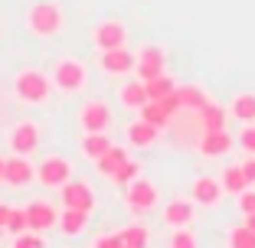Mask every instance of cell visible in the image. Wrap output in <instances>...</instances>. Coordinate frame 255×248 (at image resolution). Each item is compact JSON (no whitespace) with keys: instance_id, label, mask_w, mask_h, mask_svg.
I'll use <instances>...</instances> for the list:
<instances>
[{"instance_id":"obj_41","label":"cell","mask_w":255,"mask_h":248,"mask_svg":"<svg viewBox=\"0 0 255 248\" xmlns=\"http://www.w3.org/2000/svg\"><path fill=\"white\" fill-rule=\"evenodd\" d=\"M121 248H128V245H121Z\"/></svg>"},{"instance_id":"obj_2","label":"cell","mask_w":255,"mask_h":248,"mask_svg":"<svg viewBox=\"0 0 255 248\" xmlns=\"http://www.w3.org/2000/svg\"><path fill=\"white\" fill-rule=\"evenodd\" d=\"M49 79H53V88H59L62 95H79L89 88V66L79 56H59Z\"/></svg>"},{"instance_id":"obj_12","label":"cell","mask_w":255,"mask_h":248,"mask_svg":"<svg viewBox=\"0 0 255 248\" xmlns=\"http://www.w3.org/2000/svg\"><path fill=\"white\" fill-rule=\"evenodd\" d=\"M233 151V134L229 131H200L196 137V154L203 157H226V154Z\"/></svg>"},{"instance_id":"obj_8","label":"cell","mask_w":255,"mask_h":248,"mask_svg":"<svg viewBox=\"0 0 255 248\" xmlns=\"http://www.w3.org/2000/svg\"><path fill=\"white\" fill-rule=\"evenodd\" d=\"M92 43H95L98 53H105V49H118V46H128V26L121 20H102L95 23V30H92Z\"/></svg>"},{"instance_id":"obj_16","label":"cell","mask_w":255,"mask_h":248,"mask_svg":"<svg viewBox=\"0 0 255 248\" xmlns=\"http://www.w3.org/2000/svg\"><path fill=\"white\" fill-rule=\"evenodd\" d=\"M26 219H30V232H49V229L59 226V212L46 199H33L26 206Z\"/></svg>"},{"instance_id":"obj_7","label":"cell","mask_w":255,"mask_h":248,"mask_svg":"<svg viewBox=\"0 0 255 248\" xmlns=\"http://www.w3.org/2000/svg\"><path fill=\"white\" fill-rule=\"evenodd\" d=\"M112 105L102 101V98H89L82 108H79V128L82 131H108L112 128Z\"/></svg>"},{"instance_id":"obj_25","label":"cell","mask_w":255,"mask_h":248,"mask_svg":"<svg viewBox=\"0 0 255 248\" xmlns=\"http://www.w3.org/2000/svg\"><path fill=\"white\" fill-rule=\"evenodd\" d=\"M229 114H233L236 121H242V124H252L255 121V95H249V91L236 95L233 105H229Z\"/></svg>"},{"instance_id":"obj_26","label":"cell","mask_w":255,"mask_h":248,"mask_svg":"<svg viewBox=\"0 0 255 248\" xmlns=\"http://www.w3.org/2000/svg\"><path fill=\"white\" fill-rule=\"evenodd\" d=\"M121 160H128V147H115V144H112V147H108V151L95 160V170H98V173H105L108 180H112V173L118 170Z\"/></svg>"},{"instance_id":"obj_1","label":"cell","mask_w":255,"mask_h":248,"mask_svg":"<svg viewBox=\"0 0 255 248\" xmlns=\"http://www.w3.org/2000/svg\"><path fill=\"white\" fill-rule=\"evenodd\" d=\"M26 30L36 39H56L66 30V13L56 0H36L30 10H26Z\"/></svg>"},{"instance_id":"obj_24","label":"cell","mask_w":255,"mask_h":248,"mask_svg":"<svg viewBox=\"0 0 255 248\" xmlns=\"http://www.w3.org/2000/svg\"><path fill=\"white\" fill-rule=\"evenodd\" d=\"M219 183H223L226 193H233V196H239V193H246V189H249V180H246V173H242L239 164H236V166H223Z\"/></svg>"},{"instance_id":"obj_39","label":"cell","mask_w":255,"mask_h":248,"mask_svg":"<svg viewBox=\"0 0 255 248\" xmlns=\"http://www.w3.org/2000/svg\"><path fill=\"white\" fill-rule=\"evenodd\" d=\"M246 226H249V229L255 232V212H252V216H246Z\"/></svg>"},{"instance_id":"obj_38","label":"cell","mask_w":255,"mask_h":248,"mask_svg":"<svg viewBox=\"0 0 255 248\" xmlns=\"http://www.w3.org/2000/svg\"><path fill=\"white\" fill-rule=\"evenodd\" d=\"M10 209H13V206H7V203H0V229H7V219H10Z\"/></svg>"},{"instance_id":"obj_29","label":"cell","mask_w":255,"mask_h":248,"mask_svg":"<svg viewBox=\"0 0 255 248\" xmlns=\"http://www.w3.org/2000/svg\"><path fill=\"white\" fill-rule=\"evenodd\" d=\"M118 235H121V245L128 248H147V239H150L144 226H125Z\"/></svg>"},{"instance_id":"obj_22","label":"cell","mask_w":255,"mask_h":248,"mask_svg":"<svg viewBox=\"0 0 255 248\" xmlns=\"http://www.w3.org/2000/svg\"><path fill=\"white\" fill-rule=\"evenodd\" d=\"M112 147V141H108V131H85L82 137V154L89 160H98L102 154Z\"/></svg>"},{"instance_id":"obj_30","label":"cell","mask_w":255,"mask_h":248,"mask_svg":"<svg viewBox=\"0 0 255 248\" xmlns=\"http://www.w3.org/2000/svg\"><path fill=\"white\" fill-rule=\"evenodd\" d=\"M137 176H141V164H137V160H131V157H128V160H121V164H118V170L112 173V180L118 183V186H128V183H131V180H137Z\"/></svg>"},{"instance_id":"obj_10","label":"cell","mask_w":255,"mask_h":248,"mask_svg":"<svg viewBox=\"0 0 255 248\" xmlns=\"http://www.w3.org/2000/svg\"><path fill=\"white\" fill-rule=\"evenodd\" d=\"M134 66H137V53H131L128 46L98 53V69H102L105 76H131Z\"/></svg>"},{"instance_id":"obj_40","label":"cell","mask_w":255,"mask_h":248,"mask_svg":"<svg viewBox=\"0 0 255 248\" xmlns=\"http://www.w3.org/2000/svg\"><path fill=\"white\" fill-rule=\"evenodd\" d=\"M0 183H3V157H0Z\"/></svg>"},{"instance_id":"obj_18","label":"cell","mask_w":255,"mask_h":248,"mask_svg":"<svg viewBox=\"0 0 255 248\" xmlns=\"http://www.w3.org/2000/svg\"><path fill=\"white\" fill-rule=\"evenodd\" d=\"M196 121H200V128H203V131H223V128H226V121H229V111H226V108H219L216 101H210V98H206V105L196 111Z\"/></svg>"},{"instance_id":"obj_36","label":"cell","mask_w":255,"mask_h":248,"mask_svg":"<svg viewBox=\"0 0 255 248\" xmlns=\"http://www.w3.org/2000/svg\"><path fill=\"white\" fill-rule=\"evenodd\" d=\"M239 209H242V216H252L255 212V193H239Z\"/></svg>"},{"instance_id":"obj_31","label":"cell","mask_w":255,"mask_h":248,"mask_svg":"<svg viewBox=\"0 0 255 248\" xmlns=\"http://www.w3.org/2000/svg\"><path fill=\"white\" fill-rule=\"evenodd\" d=\"M167 248H200V239H196L193 229H170V242H167Z\"/></svg>"},{"instance_id":"obj_33","label":"cell","mask_w":255,"mask_h":248,"mask_svg":"<svg viewBox=\"0 0 255 248\" xmlns=\"http://www.w3.org/2000/svg\"><path fill=\"white\" fill-rule=\"evenodd\" d=\"M10 248H46V239H43V232H20V235H13V245Z\"/></svg>"},{"instance_id":"obj_17","label":"cell","mask_w":255,"mask_h":248,"mask_svg":"<svg viewBox=\"0 0 255 248\" xmlns=\"http://www.w3.org/2000/svg\"><path fill=\"white\" fill-rule=\"evenodd\" d=\"M125 137H128V147H137V151H144V147H150L154 141H160V128L137 118V121H131V124H128Z\"/></svg>"},{"instance_id":"obj_34","label":"cell","mask_w":255,"mask_h":248,"mask_svg":"<svg viewBox=\"0 0 255 248\" xmlns=\"http://www.w3.org/2000/svg\"><path fill=\"white\" fill-rule=\"evenodd\" d=\"M236 141H239V147L246 154H255V121L252 124H246V128L239 131V137H236Z\"/></svg>"},{"instance_id":"obj_9","label":"cell","mask_w":255,"mask_h":248,"mask_svg":"<svg viewBox=\"0 0 255 248\" xmlns=\"http://www.w3.org/2000/svg\"><path fill=\"white\" fill-rule=\"evenodd\" d=\"M223 183L216 180V176H193V183H190V199H193L196 206H203V209H216L219 203H223Z\"/></svg>"},{"instance_id":"obj_15","label":"cell","mask_w":255,"mask_h":248,"mask_svg":"<svg viewBox=\"0 0 255 248\" xmlns=\"http://www.w3.org/2000/svg\"><path fill=\"white\" fill-rule=\"evenodd\" d=\"M30 180H36V166L30 164V157L13 154V157L3 160V183H10V186H26Z\"/></svg>"},{"instance_id":"obj_37","label":"cell","mask_w":255,"mask_h":248,"mask_svg":"<svg viewBox=\"0 0 255 248\" xmlns=\"http://www.w3.org/2000/svg\"><path fill=\"white\" fill-rule=\"evenodd\" d=\"M242 173H246V180H249V186L255 183V154H249V160H242Z\"/></svg>"},{"instance_id":"obj_20","label":"cell","mask_w":255,"mask_h":248,"mask_svg":"<svg viewBox=\"0 0 255 248\" xmlns=\"http://www.w3.org/2000/svg\"><path fill=\"white\" fill-rule=\"evenodd\" d=\"M173 95H177V101H180V111H200L203 105H206V91L200 88V85H180V88H173Z\"/></svg>"},{"instance_id":"obj_19","label":"cell","mask_w":255,"mask_h":248,"mask_svg":"<svg viewBox=\"0 0 255 248\" xmlns=\"http://www.w3.org/2000/svg\"><path fill=\"white\" fill-rule=\"evenodd\" d=\"M92 212H82V209H66V212H59V232L62 235H69V239H75V235H82L85 229H89V222H92Z\"/></svg>"},{"instance_id":"obj_13","label":"cell","mask_w":255,"mask_h":248,"mask_svg":"<svg viewBox=\"0 0 255 248\" xmlns=\"http://www.w3.org/2000/svg\"><path fill=\"white\" fill-rule=\"evenodd\" d=\"M160 219H164L167 229H187L196 219V203L193 199H170L160 212Z\"/></svg>"},{"instance_id":"obj_11","label":"cell","mask_w":255,"mask_h":248,"mask_svg":"<svg viewBox=\"0 0 255 248\" xmlns=\"http://www.w3.org/2000/svg\"><path fill=\"white\" fill-rule=\"evenodd\" d=\"M59 196H62V206L66 209H82V212H92L95 209V193L85 180H69L59 186Z\"/></svg>"},{"instance_id":"obj_6","label":"cell","mask_w":255,"mask_h":248,"mask_svg":"<svg viewBox=\"0 0 255 248\" xmlns=\"http://www.w3.org/2000/svg\"><path fill=\"white\" fill-rule=\"evenodd\" d=\"M36 180L49 189H59L62 183L72 180V164L66 157H59V154H49V157H43L36 164Z\"/></svg>"},{"instance_id":"obj_5","label":"cell","mask_w":255,"mask_h":248,"mask_svg":"<svg viewBox=\"0 0 255 248\" xmlns=\"http://www.w3.org/2000/svg\"><path fill=\"white\" fill-rule=\"evenodd\" d=\"M39 141H43V131H39V124L33 118H20L13 128L7 131L10 151H13V154H23V157H30V154L39 147Z\"/></svg>"},{"instance_id":"obj_21","label":"cell","mask_w":255,"mask_h":248,"mask_svg":"<svg viewBox=\"0 0 255 248\" xmlns=\"http://www.w3.org/2000/svg\"><path fill=\"white\" fill-rule=\"evenodd\" d=\"M137 114H141V121H147V124H157L160 131H164L173 118H177V114H170V111L164 108V101H150V98L144 101L141 108H137Z\"/></svg>"},{"instance_id":"obj_3","label":"cell","mask_w":255,"mask_h":248,"mask_svg":"<svg viewBox=\"0 0 255 248\" xmlns=\"http://www.w3.org/2000/svg\"><path fill=\"white\" fill-rule=\"evenodd\" d=\"M13 95L20 98L23 105H46L49 101V95H53V79L46 76V72H39V69H23V72H16L13 79Z\"/></svg>"},{"instance_id":"obj_27","label":"cell","mask_w":255,"mask_h":248,"mask_svg":"<svg viewBox=\"0 0 255 248\" xmlns=\"http://www.w3.org/2000/svg\"><path fill=\"white\" fill-rule=\"evenodd\" d=\"M226 245L229 248H255V232L242 222V226L229 229V235H226Z\"/></svg>"},{"instance_id":"obj_23","label":"cell","mask_w":255,"mask_h":248,"mask_svg":"<svg viewBox=\"0 0 255 248\" xmlns=\"http://www.w3.org/2000/svg\"><path fill=\"white\" fill-rule=\"evenodd\" d=\"M118 101L125 108H131V111H137V108L147 101V88H144V82H125L118 88Z\"/></svg>"},{"instance_id":"obj_28","label":"cell","mask_w":255,"mask_h":248,"mask_svg":"<svg viewBox=\"0 0 255 248\" xmlns=\"http://www.w3.org/2000/svg\"><path fill=\"white\" fill-rule=\"evenodd\" d=\"M144 88H147V98L150 101H160V98H167L177 85H173V79H167V76H157V79H147L144 82Z\"/></svg>"},{"instance_id":"obj_14","label":"cell","mask_w":255,"mask_h":248,"mask_svg":"<svg viewBox=\"0 0 255 248\" xmlns=\"http://www.w3.org/2000/svg\"><path fill=\"white\" fill-rule=\"evenodd\" d=\"M164 66H167V53L164 49H160V46H144L141 53H137L134 72L141 76V82H147V79L164 76Z\"/></svg>"},{"instance_id":"obj_32","label":"cell","mask_w":255,"mask_h":248,"mask_svg":"<svg viewBox=\"0 0 255 248\" xmlns=\"http://www.w3.org/2000/svg\"><path fill=\"white\" fill-rule=\"evenodd\" d=\"M30 229V219H26V206H20V209H10V219H7V232L10 235H20Z\"/></svg>"},{"instance_id":"obj_35","label":"cell","mask_w":255,"mask_h":248,"mask_svg":"<svg viewBox=\"0 0 255 248\" xmlns=\"http://www.w3.org/2000/svg\"><path fill=\"white\" fill-rule=\"evenodd\" d=\"M92 248H121V235L112 232V235H98L95 242H92Z\"/></svg>"},{"instance_id":"obj_4","label":"cell","mask_w":255,"mask_h":248,"mask_svg":"<svg viewBox=\"0 0 255 248\" xmlns=\"http://www.w3.org/2000/svg\"><path fill=\"white\" fill-rule=\"evenodd\" d=\"M125 206L134 212V216H147V212H154L160 206V186L154 180H144V176L131 180L125 186Z\"/></svg>"}]
</instances>
